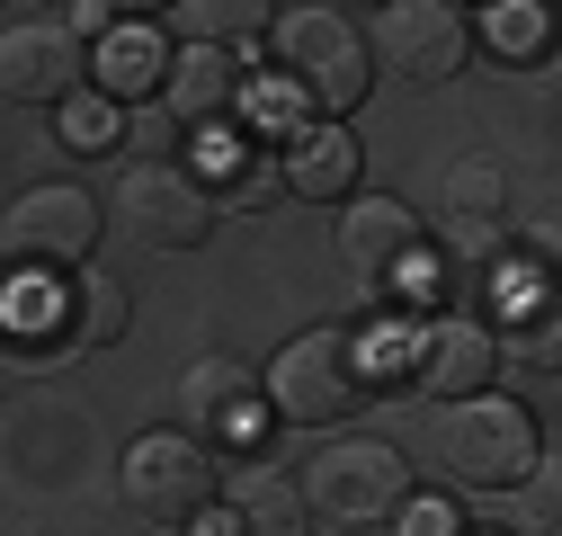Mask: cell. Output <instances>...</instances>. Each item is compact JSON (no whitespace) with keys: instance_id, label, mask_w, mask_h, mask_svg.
<instances>
[{"instance_id":"7a4b0ae2","label":"cell","mask_w":562,"mask_h":536,"mask_svg":"<svg viewBox=\"0 0 562 536\" xmlns=\"http://www.w3.org/2000/svg\"><path fill=\"white\" fill-rule=\"evenodd\" d=\"M536 412L509 393H464V402H438V474L464 483V492H509L536 474Z\"/></svg>"},{"instance_id":"5bb4252c","label":"cell","mask_w":562,"mask_h":536,"mask_svg":"<svg viewBox=\"0 0 562 536\" xmlns=\"http://www.w3.org/2000/svg\"><path fill=\"white\" fill-rule=\"evenodd\" d=\"M179 125H224L241 108V54H215V45H188L170 63V99H161Z\"/></svg>"},{"instance_id":"ba28073f","label":"cell","mask_w":562,"mask_h":536,"mask_svg":"<svg viewBox=\"0 0 562 536\" xmlns=\"http://www.w3.org/2000/svg\"><path fill=\"white\" fill-rule=\"evenodd\" d=\"M90 81V45L72 19H10L0 27V90H10L19 108H72Z\"/></svg>"},{"instance_id":"5b68a950","label":"cell","mask_w":562,"mask_h":536,"mask_svg":"<svg viewBox=\"0 0 562 536\" xmlns=\"http://www.w3.org/2000/svg\"><path fill=\"white\" fill-rule=\"evenodd\" d=\"M116 483H125V501L144 510L153 527H196L205 510H215V492H224L215 447H196L188 429H144V438L125 447Z\"/></svg>"},{"instance_id":"9a60e30c","label":"cell","mask_w":562,"mask_h":536,"mask_svg":"<svg viewBox=\"0 0 562 536\" xmlns=\"http://www.w3.org/2000/svg\"><path fill=\"white\" fill-rule=\"evenodd\" d=\"M277 179H286L295 197H313V206H348V188H358V144H348V125H313L286 144V161H277Z\"/></svg>"},{"instance_id":"6da1fadb","label":"cell","mask_w":562,"mask_h":536,"mask_svg":"<svg viewBox=\"0 0 562 536\" xmlns=\"http://www.w3.org/2000/svg\"><path fill=\"white\" fill-rule=\"evenodd\" d=\"M268 45H277V63H286L295 99H313V108H322V125H339V108H358V99H367V81H375V45H367V27L348 19L339 0L277 10V19H268Z\"/></svg>"},{"instance_id":"e0dca14e","label":"cell","mask_w":562,"mask_h":536,"mask_svg":"<svg viewBox=\"0 0 562 536\" xmlns=\"http://www.w3.org/2000/svg\"><path fill=\"white\" fill-rule=\"evenodd\" d=\"M233 527L241 536H313V518H304V492L277 474V465H259V474H241V492H233Z\"/></svg>"},{"instance_id":"30bf717a","label":"cell","mask_w":562,"mask_h":536,"mask_svg":"<svg viewBox=\"0 0 562 536\" xmlns=\"http://www.w3.org/2000/svg\"><path fill=\"white\" fill-rule=\"evenodd\" d=\"M339 259H348L358 287L393 295L402 278H419L429 242H419V215L402 206V197H348V206H339Z\"/></svg>"},{"instance_id":"8fae6325","label":"cell","mask_w":562,"mask_h":536,"mask_svg":"<svg viewBox=\"0 0 562 536\" xmlns=\"http://www.w3.org/2000/svg\"><path fill=\"white\" fill-rule=\"evenodd\" d=\"M179 429L196 447L205 438H259V376L233 358H196L179 376Z\"/></svg>"},{"instance_id":"4fadbf2b","label":"cell","mask_w":562,"mask_h":536,"mask_svg":"<svg viewBox=\"0 0 562 536\" xmlns=\"http://www.w3.org/2000/svg\"><path fill=\"white\" fill-rule=\"evenodd\" d=\"M54 340L63 349H108L125 340V287L108 278V268H72V278H54Z\"/></svg>"},{"instance_id":"9c48e42d","label":"cell","mask_w":562,"mask_h":536,"mask_svg":"<svg viewBox=\"0 0 562 536\" xmlns=\"http://www.w3.org/2000/svg\"><path fill=\"white\" fill-rule=\"evenodd\" d=\"M375 45H384V63L402 81L438 90L473 63V10H456V0H393L375 19Z\"/></svg>"},{"instance_id":"d6986e66","label":"cell","mask_w":562,"mask_h":536,"mask_svg":"<svg viewBox=\"0 0 562 536\" xmlns=\"http://www.w3.org/2000/svg\"><path fill=\"white\" fill-rule=\"evenodd\" d=\"M90 72H99L116 99H144V81H161V36H144V27H116V36H108V54L90 63Z\"/></svg>"},{"instance_id":"ffe728a7","label":"cell","mask_w":562,"mask_h":536,"mask_svg":"<svg viewBox=\"0 0 562 536\" xmlns=\"http://www.w3.org/2000/svg\"><path fill=\"white\" fill-rule=\"evenodd\" d=\"M179 116L170 108H153V99H134L125 116H116V144H125V161H179Z\"/></svg>"},{"instance_id":"7402d4cb","label":"cell","mask_w":562,"mask_h":536,"mask_svg":"<svg viewBox=\"0 0 562 536\" xmlns=\"http://www.w3.org/2000/svg\"><path fill=\"white\" fill-rule=\"evenodd\" d=\"M63 144H116V108L72 99V108H63Z\"/></svg>"},{"instance_id":"603a6c76","label":"cell","mask_w":562,"mask_h":536,"mask_svg":"<svg viewBox=\"0 0 562 536\" xmlns=\"http://www.w3.org/2000/svg\"><path fill=\"white\" fill-rule=\"evenodd\" d=\"M402 518H419V536H456V510H447V501H419V510H402Z\"/></svg>"},{"instance_id":"7c38bea8","label":"cell","mask_w":562,"mask_h":536,"mask_svg":"<svg viewBox=\"0 0 562 536\" xmlns=\"http://www.w3.org/2000/svg\"><path fill=\"white\" fill-rule=\"evenodd\" d=\"M419 384H429V402H464V393H491V376H501V340H491L482 322L447 313L419 331V349H411Z\"/></svg>"},{"instance_id":"52a82bcc","label":"cell","mask_w":562,"mask_h":536,"mask_svg":"<svg viewBox=\"0 0 562 536\" xmlns=\"http://www.w3.org/2000/svg\"><path fill=\"white\" fill-rule=\"evenodd\" d=\"M99 250V197L72 188V179H45L27 188L19 206H10V268L19 278H72V268H90Z\"/></svg>"},{"instance_id":"2e32d148","label":"cell","mask_w":562,"mask_h":536,"mask_svg":"<svg viewBox=\"0 0 562 536\" xmlns=\"http://www.w3.org/2000/svg\"><path fill=\"white\" fill-rule=\"evenodd\" d=\"M268 0H179L170 10V27L188 36V45H215V54H241V45H259L268 36Z\"/></svg>"},{"instance_id":"3957f363","label":"cell","mask_w":562,"mask_h":536,"mask_svg":"<svg viewBox=\"0 0 562 536\" xmlns=\"http://www.w3.org/2000/svg\"><path fill=\"white\" fill-rule=\"evenodd\" d=\"M402 510H411V465H402V447H384V438H330V447L304 465V518H313V527L367 536V527H393Z\"/></svg>"},{"instance_id":"ac0fdd59","label":"cell","mask_w":562,"mask_h":536,"mask_svg":"<svg viewBox=\"0 0 562 536\" xmlns=\"http://www.w3.org/2000/svg\"><path fill=\"white\" fill-rule=\"evenodd\" d=\"M447 224H482V233H501V224H509V161L464 153V161L447 170Z\"/></svg>"},{"instance_id":"44dd1931","label":"cell","mask_w":562,"mask_h":536,"mask_svg":"<svg viewBox=\"0 0 562 536\" xmlns=\"http://www.w3.org/2000/svg\"><path fill=\"white\" fill-rule=\"evenodd\" d=\"M491 45L501 54H544V10H491Z\"/></svg>"},{"instance_id":"8992f818","label":"cell","mask_w":562,"mask_h":536,"mask_svg":"<svg viewBox=\"0 0 562 536\" xmlns=\"http://www.w3.org/2000/svg\"><path fill=\"white\" fill-rule=\"evenodd\" d=\"M116 224L144 250H196L215 233V188H205L188 161H125L116 170Z\"/></svg>"},{"instance_id":"277c9868","label":"cell","mask_w":562,"mask_h":536,"mask_svg":"<svg viewBox=\"0 0 562 536\" xmlns=\"http://www.w3.org/2000/svg\"><path fill=\"white\" fill-rule=\"evenodd\" d=\"M259 402H268L286 429H339V421L367 402V358H358V340H348V331H295V340L268 358Z\"/></svg>"}]
</instances>
